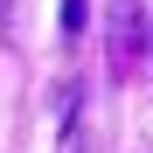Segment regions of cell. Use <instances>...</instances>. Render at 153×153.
Here are the masks:
<instances>
[{
    "mask_svg": "<svg viewBox=\"0 0 153 153\" xmlns=\"http://www.w3.org/2000/svg\"><path fill=\"white\" fill-rule=\"evenodd\" d=\"M91 28V0H63V42H84Z\"/></svg>",
    "mask_w": 153,
    "mask_h": 153,
    "instance_id": "3957f363",
    "label": "cell"
},
{
    "mask_svg": "<svg viewBox=\"0 0 153 153\" xmlns=\"http://www.w3.org/2000/svg\"><path fill=\"white\" fill-rule=\"evenodd\" d=\"M146 56H153V21H146V0H111L105 7V63H111V76H132L146 70Z\"/></svg>",
    "mask_w": 153,
    "mask_h": 153,
    "instance_id": "6da1fadb",
    "label": "cell"
},
{
    "mask_svg": "<svg viewBox=\"0 0 153 153\" xmlns=\"http://www.w3.org/2000/svg\"><path fill=\"white\" fill-rule=\"evenodd\" d=\"M63 153H84V91L63 84Z\"/></svg>",
    "mask_w": 153,
    "mask_h": 153,
    "instance_id": "7a4b0ae2",
    "label": "cell"
},
{
    "mask_svg": "<svg viewBox=\"0 0 153 153\" xmlns=\"http://www.w3.org/2000/svg\"><path fill=\"white\" fill-rule=\"evenodd\" d=\"M7 7H14V0H0V28H7Z\"/></svg>",
    "mask_w": 153,
    "mask_h": 153,
    "instance_id": "277c9868",
    "label": "cell"
}]
</instances>
